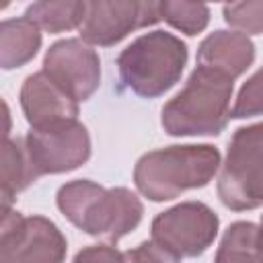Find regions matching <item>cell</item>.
Returning <instances> with one entry per match:
<instances>
[{
	"mask_svg": "<svg viewBox=\"0 0 263 263\" xmlns=\"http://www.w3.org/2000/svg\"><path fill=\"white\" fill-rule=\"evenodd\" d=\"M39 179V175L33 168V162L27 154L25 140L16 138L10 140L8 136L4 138V148H2V208H10L14 197L25 191L29 185H33Z\"/></svg>",
	"mask_w": 263,
	"mask_h": 263,
	"instance_id": "14",
	"label": "cell"
},
{
	"mask_svg": "<svg viewBox=\"0 0 263 263\" xmlns=\"http://www.w3.org/2000/svg\"><path fill=\"white\" fill-rule=\"evenodd\" d=\"M25 16L45 33H66L78 29L84 18V0H35Z\"/></svg>",
	"mask_w": 263,
	"mask_h": 263,
	"instance_id": "15",
	"label": "cell"
},
{
	"mask_svg": "<svg viewBox=\"0 0 263 263\" xmlns=\"http://www.w3.org/2000/svg\"><path fill=\"white\" fill-rule=\"evenodd\" d=\"M74 261H125V253H119L115 247L92 245L74 255Z\"/></svg>",
	"mask_w": 263,
	"mask_h": 263,
	"instance_id": "20",
	"label": "cell"
},
{
	"mask_svg": "<svg viewBox=\"0 0 263 263\" xmlns=\"http://www.w3.org/2000/svg\"><path fill=\"white\" fill-rule=\"evenodd\" d=\"M220 220L216 212L203 201H183L160 212L150 226V238L171 257L179 261L185 257L203 255L216 240Z\"/></svg>",
	"mask_w": 263,
	"mask_h": 263,
	"instance_id": "6",
	"label": "cell"
},
{
	"mask_svg": "<svg viewBox=\"0 0 263 263\" xmlns=\"http://www.w3.org/2000/svg\"><path fill=\"white\" fill-rule=\"evenodd\" d=\"M222 14L228 27L245 35L263 33V0H230L224 4Z\"/></svg>",
	"mask_w": 263,
	"mask_h": 263,
	"instance_id": "18",
	"label": "cell"
},
{
	"mask_svg": "<svg viewBox=\"0 0 263 263\" xmlns=\"http://www.w3.org/2000/svg\"><path fill=\"white\" fill-rule=\"evenodd\" d=\"M41 29L29 21L6 18L0 25V66L4 70H14L31 62L41 47Z\"/></svg>",
	"mask_w": 263,
	"mask_h": 263,
	"instance_id": "13",
	"label": "cell"
},
{
	"mask_svg": "<svg viewBox=\"0 0 263 263\" xmlns=\"http://www.w3.org/2000/svg\"><path fill=\"white\" fill-rule=\"evenodd\" d=\"M25 148L39 177L60 175L82 166L90 158V134L78 119H64L27 132Z\"/></svg>",
	"mask_w": 263,
	"mask_h": 263,
	"instance_id": "8",
	"label": "cell"
},
{
	"mask_svg": "<svg viewBox=\"0 0 263 263\" xmlns=\"http://www.w3.org/2000/svg\"><path fill=\"white\" fill-rule=\"evenodd\" d=\"M164 0H84L80 37L99 47H111L129 33L162 21Z\"/></svg>",
	"mask_w": 263,
	"mask_h": 263,
	"instance_id": "7",
	"label": "cell"
},
{
	"mask_svg": "<svg viewBox=\"0 0 263 263\" xmlns=\"http://www.w3.org/2000/svg\"><path fill=\"white\" fill-rule=\"evenodd\" d=\"M66 236L43 216H23L12 208H2L0 261H62L66 257Z\"/></svg>",
	"mask_w": 263,
	"mask_h": 263,
	"instance_id": "9",
	"label": "cell"
},
{
	"mask_svg": "<svg viewBox=\"0 0 263 263\" xmlns=\"http://www.w3.org/2000/svg\"><path fill=\"white\" fill-rule=\"evenodd\" d=\"M41 70L78 103L88 101L101 84L99 53L84 39H62L49 45Z\"/></svg>",
	"mask_w": 263,
	"mask_h": 263,
	"instance_id": "10",
	"label": "cell"
},
{
	"mask_svg": "<svg viewBox=\"0 0 263 263\" xmlns=\"http://www.w3.org/2000/svg\"><path fill=\"white\" fill-rule=\"evenodd\" d=\"M197 2H230V0H197Z\"/></svg>",
	"mask_w": 263,
	"mask_h": 263,
	"instance_id": "22",
	"label": "cell"
},
{
	"mask_svg": "<svg viewBox=\"0 0 263 263\" xmlns=\"http://www.w3.org/2000/svg\"><path fill=\"white\" fill-rule=\"evenodd\" d=\"M187 58L185 41L158 29L132 41L115 66L125 88L142 99H156L181 80Z\"/></svg>",
	"mask_w": 263,
	"mask_h": 263,
	"instance_id": "4",
	"label": "cell"
},
{
	"mask_svg": "<svg viewBox=\"0 0 263 263\" xmlns=\"http://www.w3.org/2000/svg\"><path fill=\"white\" fill-rule=\"evenodd\" d=\"M218 197L232 212L263 205V121L232 134L220 164Z\"/></svg>",
	"mask_w": 263,
	"mask_h": 263,
	"instance_id": "5",
	"label": "cell"
},
{
	"mask_svg": "<svg viewBox=\"0 0 263 263\" xmlns=\"http://www.w3.org/2000/svg\"><path fill=\"white\" fill-rule=\"evenodd\" d=\"M18 99L25 119L31 127L78 117V101L60 88L43 70L25 78Z\"/></svg>",
	"mask_w": 263,
	"mask_h": 263,
	"instance_id": "11",
	"label": "cell"
},
{
	"mask_svg": "<svg viewBox=\"0 0 263 263\" xmlns=\"http://www.w3.org/2000/svg\"><path fill=\"white\" fill-rule=\"evenodd\" d=\"M220 164V150L210 144L168 146L138 158L134 183L150 201H168L189 189L205 187Z\"/></svg>",
	"mask_w": 263,
	"mask_h": 263,
	"instance_id": "3",
	"label": "cell"
},
{
	"mask_svg": "<svg viewBox=\"0 0 263 263\" xmlns=\"http://www.w3.org/2000/svg\"><path fill=\"white\" fill-rule=\"evenodd\" d=\"M10 2H12V0H2V8H8Z\"/></svg>",
	"mask_w": 263,
	"mask_h": 263,
	"instance_id": "23",
	"label": "cell"
},
{
	"mask_svg": "<svg viewBox=\"0 0 263 263\" xmlns=\"http://www.w3.org/2000/svg\"><path fill=\"white\" fill-rule=\"evenodd\" d=\"M162 18L177 31L193 37L210 23V8L197 0H164Z\"/></svg>",
	"mask_w": 263,
	"mask_h": 263,
	"instance_id": "17",
	"label": "cell"
},
{
	"mask_svg": "<svg viewBox=\"0 0 263 263\" xmlns=\"http://www.w3.org/2000/svg\"><path fill=\"white\" fill-rule=\"evenodd\" d=\"M261 230H263V216H261Z\"/></svg>",
	"mask_w": 263,
	"mask_h": 263,
	"instance_id": "24",
	"label": "cell"
},
{
	"mask_svg": "<svg viewBox=\"0 0 263 263\" xmlns=\"http://www.w3.org/2000/svg\"><path fill=\"white\" fill-rule=\"evenodd\" d=\"M216 261H263V230L261 224L234 222L230 224L220 240Z\"/></svg>",
	"mask_w": 263,
	"mask_h": 263,
	"instance_id": "16",
	"label": "cell"
},
{
	"mask_svg": "<svg viewBox=\"0 0 263 263\" xmlns=\"http://www.w3.org/2000/svg\"><path fill=\"white\" fill-rule=\"evenodd\" d=\"M234 78L197 66L185 86L164 103L160 125L168 136H218L230 119Z\"/></svg>",
	"mask_w": 263,
	"mask_h": 263,
	"instance_id": "2",
	"label": "cell"
},
{
	"mask_svg": "<svg viewBox=\"0 0 263 263\" xmlns=\"http://www.w3.org/2000/svg\"><path fill=\"white\" fill-rule=\"evenodd\" d=\"M125 259L129 261H164V263H173L171 257L150 238L146 242H142L140 247H136L134 251L125 253Z\"/></svg>",
	"mask_w": 263,
	"mask_h": 263,
	"instance_id": "21",
	"label": "cell"
},
{
	"mask_svg": "<svg viewBox=\"0 0 263 263\" xmlns=\"http://www.w3.org/2000/svg\"><path fill=\"white\" fill-rule=\"evenodd\" d=\"M263 115V68H259L238 90V97L230 109V117L247 119Z\"/></svg>",
	"mask_w": 263,
	"mask_h": 263,
	"instance_id": "19",
	"label": "cell"
},
{
	"mask_svg": "<svg viewBox=\"0 0 263 263\" xmlns=\"http://www.w3.org/2000/svg\"><path fill=\"white\" fill-rule=\"evenodd\" d=\"M255 60V45L240 31H214L197 49V66L218 70L230 78H238Z\"/></svg>",
	"mask_w": 263,
	"mask_h": 263,
	"instance_id": "12",
	"label": "cell"
},
{
	"mask_svg": "<svg viewBox=\"0 0 263 263\" xmlns=\"http://www.w3.org/2000/svg\"><path fill=\"white\" fill-rule=\"evenodd\" d=\"M55 203L76 228L109 245H117L144 216V205L132 189H107L88 179H76L62 185Z\"/></svg>",
	"mask_w": 263,
	"mask_h": 263,
	"instance_id": "1",
	"label": "cell"
}]
</instances>
